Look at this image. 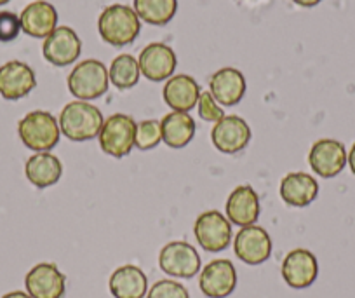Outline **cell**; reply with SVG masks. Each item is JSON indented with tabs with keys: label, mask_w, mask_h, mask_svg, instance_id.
Returning a JSON list of instances; mask_svg holds the SVG:
<instances>
[{
	"label": "cell",
	"mask_w": 355,
	"mask_h": 298,
	"mask_svg": "<svg viewBox=\"0 0 355 298\" xmlns=\"http://www.w3.org/2000/svg\"><path fill=\"white\" fill-rule=\"evenodd\" d=\"M162 142V131H160V121L150 119L141 121L136 128V143L135 147L139 150H152Z\"/></svg>",
	"instance_id": "cell-27"
},
{
	"label": "cell",
	"mask_w": 355,
	"mask_h": 298,
	"mask_svg": "<svg viewBox=\"0 0 355 298\" xmlns=\"http://www.w3.org/2000/svg\"><path fill=\"white\" fill-rule=\"evenodd\" d=\"M21 30L35 39H46L58 28V11L46 0H35L23 9Z\"/></svg>",
	"instance_id": "cell-20"
},
{
	"label": "cell",
	"mask_w": 355,
	"mask_h": 298,
	"mask_svg": "<svg viewBox=\"0 0 355 298\" xmlns=\"http://www.w3.org/2000/svg\"><path fill=\"white\" fill-rule=\"evenodd\" d=\"M200 85L193 77L178 74L167 78L162 89V98L173 112H190L199 101Z\"/></svg>",
	"instance_id": "cell-18"
},
{
	"label": "cell",
	"mask_w": 355,
	"mask_h": 298,
	"mask_svg": "<svg viewBox=\"0 0 355 298\" xmlns=\"http://www.w3.org/2000/svg\"><path fill=\"white\" fill-rule=\"evenodd\" d=\"M21 32V19L11 11H0V42H12Z\"/></svg>",
	"instance_id": "cell-30"
},
{
	"label": "cell",
	"mask_w": 355,
	"mask_h": 298,
	"mask_svg": "<svg viewBox=\"0 0 355 298\" xmlns=\"http://www.w3.org/2000/svg\"><path fill=\"white\" fill-rule=\"evenodd\" d=\"M82 53V40L70 26H58L49 37H46L42 54L54 67H67L78 60Z\"/></svg>",
	"instance_id": "cell-11"
},
{
	"label": "cell",
	"mask_w": 355,
	"mask_h": 298,
	"mask_svg": "<svg viewBox=\"0 0 355 298\" xmlns=\"http://www.w3.org/2000/svg\"><path fill=\"white\" fill-rule=\"evenodd\" d=\"M18 135L26 149L33 152H51L60 142V122L49 112L33 110L18 122Z\"/></svg>",
	"instance_id": "cell-3"
},
{
	"label": "cell",
	"mask_w": 355,
	"mask_h": 298,
	"mask_svg": "<svg viewBox=\"0 0 355 298\" xmlns=\"http://www.w3.org/2000/svg\"><path fill=\"white\" fill-rule=\"evenodd\" d=\"M162 142L171 149H183L196 136V121L189 112H169L160 121Z\"/></svg>",
	"instance_id": "cell-24"
},
{
	"label": "cell",
	"mask_w": 355,
	"mask_h": 298,
	"mask_svg": "<svg viewBox=\"0 0 355 298\" xmlns=\"http://www.w3.org/2000/svg\"><path fill=\"white\" fill-rule=\"evenodd\" d=\"M347 163H348V166H350L352 173H354V174H355V143H354V145H352L350 152H348V157H347Z\"/></svg>",
	"instance_id": "cell-32"
},
{
	"label": "cell",
	"mask_w": 355,
	"mask_h": 298,
	"mask_svg": "<svg viewBox=\"0 0 355 298\" xmlns=\"http://www.w3.org/2000/svg\"><path fill=\"white\" fill-rule=\"evenodd\" d=\"M193 234L206 251H223L232 242V224L218 210H209L196 220Z\"/></svg>",
	"instance_id": "cell-7"
},
{
	"label": "cell",
	"mask_w": 355,
	"mask_h": 298,
	"mask_svg": "<svg viewBox=\"0 0 355 298\" xmlns=\"http://www.w3.org/2000/svg\"><path fill=\"white\" fill-rule=\"evenodd\" d=\"M146 298H190L189 290L183 284L173 279L157 281L150 291L146 293Z\"/></svg>",
	"instance_id": "cell-28"
},
{
	"label": "cell",
	"mask_w": 355,
	"mask_h": 298,
	"mask_svg": "<svg viewBox=\"0 0 355 298\" xmlns=\"http://www.w3.org/2000/svg\"><path fill=\"white\" fill-rule=\"evenodd\" d=\"M35 72L26 63L12 60L0 67V96L9 101H16L35 89Z\"/></svg>",
	"instance_id": "cell-15"
},
{
	"label": "cell",
	"mask_w": 355,
	"mask_h": 298,
	"mask_svg": "<svg viewBox=\"0 0 355 298\" xmlns=\"http://www.w3.org/2000/svg\"><path fill=\"white\" fill-rule=\"evenodd\" d=\"M245 89H248L245 77L242 75L241 70L232 67L214 72L209 81V92L218 104L223 105V107L237 105L244 98Z\"/></svg>",
	"instance_id": "cell-19"
},
{
	"label": "cell",
	"mask_w": 355,
	"mask_h": 298,
	"mask_svg": "<svg viewBox=\"0 0 355 298\" xmlns=\"http://www.w3.org/2000/svg\"><path fill=\"white\" fill-rule=\"evenodd\" d=\"M132 9L148 25L164 26L176 16L178 0H135Z\"/></svg>",
	"instance_id": "cell-25"
},
{
	"label": "cell",
	"mask_w": 355,
	"mask_h": 298,
	"mask_svg": "<svg viewBox=\"0 0 355 298\" xmlns=\"http://www.w3.org/2000/svg\"><path fill=\"white\" fill-rule=\"evenodd\" d=\"M347 157L348 152L343 143L333 138H322L317 140L310 149L309 164L320 178H334L347 166Z\"/></svg>",
	"instance_id": "cell-10"
},
{
	"label": "cell",
	"mask_w": 355,
	"mask_h": 298,
	"mask_svg": "<svg viewBox=\"0 0 355 298\" xmlns=\"http://www.w3.org/2000/svg\"><path fill=\"white\" fill-rule=\"evenodd\" d=\"M199 286L209 298H227L237 286V270L227 258L213 260L200 272Z\"/></svg>",
	"instance_id": "cell-13"
},
{
	"label": "cell",
	"mask_w": 355,
	"mask_h": 298,
	"mask_svg": "<svg viewBox=\"0 0 355 298\" xmlns=\"http://www.w3.org/2000/svg\"><path fill=\"white\" fill-rule=\"evenodd\" d=\"M319 276V263L309 249L296 248L286 255L282 262V277L295 290H303L315 283Z\"/></svg>",
	"instance_id": "cell-16"
},
{
	"label": "cell",
	"mask_w": 355,
	"mask_h": 298,
	"mask_svg": "<svg viewBox=\"0 0 355 298\" xmlns=\"http://www.w3.org/2000/svg\"><path fill=\"white\" fill-rule=\"evenodd\" d=\"M139 70L152 82H162L171 78L176 70L178 58L173 47L164 42H152L141 51L138 58Z\"/></svg>",
	"instance_id": "cell-14"
},
{
	"label": "cell",
	"mask_w": 355,
	"mask_h": 298,
	"mask_svg": "<svg viewBox=\"0 0 355 298\" xmlns=\"http://www.w3.org/2000/svg\"><path fill=\"white\" fill-rule=\"evenodd\" d=\"M25 174L33 187L46 188L60 181L61 174H63V166L54 154L37 152L26 160Z\"/></svg>",
	"instance_id": "cell-23"
},
{
	"label": "cell",
	"mask_w": 355,
	"mask_h": 298,
	"mask_svg": "<svg viewBox=\"0 0 355 298\" xmlns=\"http://www.w3.org/2000/svg\"><path fill=\"white\" fill-rule=\"evenodd\" d=\"M2 298H32L25 291H11V293H6Z\"/></svg>",
	"instance_id": "cell-33"
},
{
	"label": "cell",
	"mask_w": 355,
	"mask_h": 298,
	"mask_svg": "<svg viewBox=\"0 0 355 298\" xmlns=\"http://www.w3.org/2000/svg\"><path fill=\"white\" fill-rule=\"evenodd\" d=\"M319 195V183L309 173H289L281 181V197L288 206L306 208Z\"/></svg>",
	"instance_id": "cell-21"
},
{
	"label": "cell",
	"mask_w": 355,
	"mask_h": 298,
	"mask_svg": "<svg viewBox=\"0 0 355 298\" xmlns=\"http://www.w3.org/2000/svg\"><path fill=\"white\" fill-rule=\"evenodd\" d=\"M136 124L135 119L128 114H114L105 121L98 140L105 154L112 157H125L136 143Z\"/></svg>",
	"instance_id": "cell-5"
},
{
	"label": "cell",
	"mask_w": 355,
	"mask_h": 298,
	"mask_svg": "<svg viewBox=\"0 0 355 298\" xmlns=\"http://www.w3.org/2000/svg\"><path fill=\"white\" fill-rule=\"evenodd\" d=\"M141 30V19L136 11L124 4H112L98 19V32L101 39L114 47L129 46L135 42Z\"/></svg>",
	"instance_id": "cell-2"
},
{
	"label": "cell",
	"mask_w": 355,
	"mask_h": 298,
	"mask_svg": "<svg viewBox=\"0 0 355 298\" xmlns=\"http://www.w3.org/2000/svg\"><path fill=\"white\" fill-rule=\"evenodd\" d=\"M159 265L164 274L190 279L200 270V256L192 245L185 241H173L160 249Z\"/></svg>",
	"instance_id": "cell-6"
},
{
	"label": "cell",
	"mask_w": 355,
	"mask_h": 298,
	"mask_svg": "<svg viewBox=\"0 0 355 298\" xmlns=\"http://www.w3.org/2000/svg\"><path fill=\"white\" fill-rule=\"evenodd\" d=\"M139 75H141L139 63L131 54H121V56L115 58L110 65V70H108L110 82L117 89L135 88L139 81Z\"/></svg>",
	"instance_id": "cell-26"
},
{
	"label": "cell",
	"mask_w": 355,
	"mask_h": 298,
	"mask_svg": "<svg viewBox=\"0 0 355 298\" xmlns=\"http://www.w3.org/2000/svg\"><path fill=\"white\" fill-rule=\"evenodd\" d=\"M8 2H11V0H0V6H6Z\"/></svg>",
	"instance_id": "cell-34"
},
{
	"label": "cell",
	"mask_w": 355,
	"mask_h": 298,
	"mask_svg": "<svg viewBox=\"0 0 355 298\" xmlns=\"http://www.w3.org/2000/svg\"><path fill=\"white\" fill-rule=\"evenodd\" d=\"M108 84L110 77L107 67L98 60L80 61L68 75V89L80 101L103 96L108 91Z\"/></svg>",
	"instance_id": "cell-4"
},
{
	"label": "cell",
	"mask_w": 355,
	"mask_h": 298,
	"mask_svg": "<svg viewBox=\"0 0 355 298\" xmlns=\"http://www.w3.org/2000/svg\"><path fill=\"white\" fill-rule=\"evenodd\" d=\"M197 108H199L200 119L206 122H214V124H216L221 117H225L223 108L218 105V101L213 98V94H211L209 91L200 92L199 101H197Z\"/></svg>",
	"instance_id": "cell-29"
},
{
	"label": "cell",
	"mask_w": 355,
	"mask_h": 298,
	"mask_svg": "<svg viewBox=\"0 0 355 298\" xmlns=\"http://www.w3.org/2000/svg\"><path fill=\"white\" fill-rule=\"evenodd\" d=\"M105 124L103 114L98 107L75 99L63 107L60 114V129L71 142H89L100 135Z\"/></svg>",
	"instance_id": "cell-1"
},
{
	"label": "cell",
	"mask_w": 355,
	"mask_h": 298,
	"mask_svg": "<svg viewBox=\"0 0 355 298\" xmlns=\"http://www.w3.org/2000/svg\"><path fill=\"white\" fill-rule=\"evenodd\" d=\"M296 6H300V8H313V6L320 4L322 0H293Z\"/></svg>",
	"instance_id": "cell-31"
},
{
	"label": "cell",
	"mask_w": 355,
	"mask_h": 298,
	"mask_svg": "<svg viewBox=\"0 0 355 298\" xmlns=\"http://www.w3.org/2000/svg\"><path fill=\"white\" fill-rule=\"evenodd\" d=\"M234 251L239 260L248 265H259L272 255V239L268 232L258 225L242 227L234 241Z\"/></svg>",
	"instance_id": "cell-9"
},
{
	"label": "cell",
	"mask_w": 355,
	"mask_h": 298,
	"mask_svg": "<svg viewBox=\"0 0 355 298\" xmlns=\"http://www.w3.org/2000/svg\"><path fill=\"white\" fill-rule=\"evenodd\" d=\"M26 293L32 298H63L67 277L54 263H37L25 277Z\"/></svg>",
	"instance_id": "cell-12"
},
{
	"label": "cell",
	"mask_w": 355,
	"mask_h": 298,
	"mask_svg": "<svg viewBox=\"0 0 355 298\" xmlns=\"http://www.w3.org/2000/svg\"><path fill=\"white\" fill-rule=\"evenodd\" d=\"M110 293L115 298H143L148 293V279L136 265H122L108 281Z\"/></svg>",
	"instance_id": "cell-22"
},
{
	"label": "cell",
	"mask_w": 355,
	"mask_h": 298,
	"mask_svg": "<svg viewBox=\"0 0 355 298\" xmlns=\"http://www.w3.org/2000/svg\"><path fill=\"white\" fill-rule=\"evenodd\" d=\"M214 149L221 154H239L251 142V128L248 122L239 115H225L214 124L211 131Z\"/></svg>",
	"instance_id": "cell-8"
},
{
	"label": "cell",
	"mask_w": 355,
	"mask_h": 298,
	"mask_svg": "<svg viewBox=\"0 0 355 298\" xmlns=\"http://www.w3.org/2000/svg\"><path fill=\"white\" fill-rule=\"evenodd\" d=\"M225 210H227V218L230 224L239 225V227L254 225L261 213L259 195L249 185H241L228 195Z\"/></svg>",
	"instance_id": "cell-17"
}]
</instances>
